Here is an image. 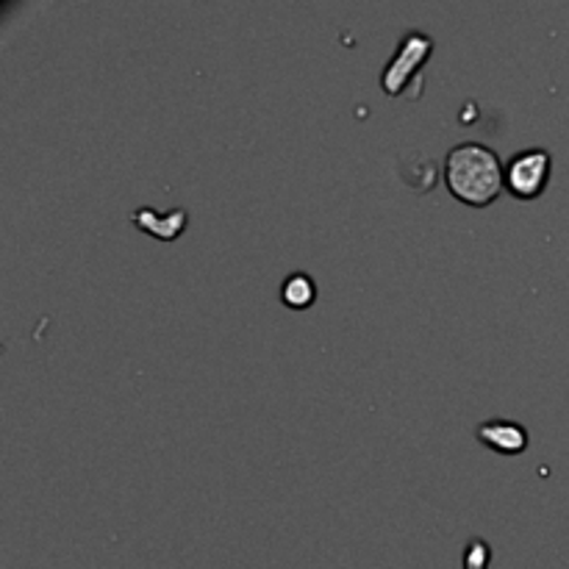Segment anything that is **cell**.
Wrapping results in <instances>:
<instances>
[{
    "instance_id": "6da1fadb",
    "label": "cell",
    "mask_w": 569,
    "mask_h": 569,
    "mask_svg": "<svg viewBox=\"0 0 569 569\" xmlns=\"http://www.w3.org/2000/svg\"><path fill=\"white\" fill-rule=\"evenodd\" d=\"M445 183L467 206H489L506 189V164L483 142H459L445 156Z\"/></svg>"
},
{
    "instance_id": "7a4b0ae2",
    "label": "cell",
    "mask_w": 569,
    "mask_h": 569,
    "mask_svg": "<svg viewBox=\"0 0 569 569\" xmlns=\"http://www.w3.org/2000/svg\"><path fill=\"white\" fill-rule=\"evenodd\" d=\"M431 53H433V39L428 37L426 31H417V28L406 31L403 37H400L398 50H395V56L387 61V67H383L381 72L383 92L387 94L406 92V87H409V83L420 76L422 67L428 64Z\"/></svg>"
},
{
    "instance_id": "3957f363",
    "label": "cell",
    "mask_w": 569,
    "mask_h": 569,
    "mask_svg": "<svg viewBox=\"0 0 569 569\" xmlns=\"http://www.w3.org/2000/svg\"><path fill=\"white\" fill-rule=\"evenodd\" d=\"M553 156L548 148H528L506 161V189L520 200H533L548 189Z\"/></svg>"
},
{
    "instance_id": "277c9868",
    "label": "cell",
    "mask_w": 569,
    "mask_h": 569,
    "mask_svg": "<svg viewBox=\"0 0 569 569\" xmlns=\"http://www.w3.org/2000/svg\"><path fill=\"white\" fill-rule=\"evenodd\" d=\"M478 442L487 445L489 450H498L503 456H520L528 448V431L515 420H483L476 428Z\"/></svg>"
},
{
    "instance_id": "5b68a950",
    "label": "cell",
    "mask_w": 569,
    "mask_h": 569,
    "mask_svg": "<svg viewBox=\"0 0 569 569\" xmlns=\"http://www.w3.org/2000/svg\"><path fill=\"white\" fill-rule=\"evenodd\" d=\"M131 222L137 228H142L150 237L161 239V242H172V239L181 237L189 226V211L187 209H172L167 214L150 209V206H139L137 211H131Z\"/></svg>"
},
{
    "instance_id": "8992f818",
    "label": "cell",
    "mask_w": 569,
    "mask_h": 569,
    "mask_svg": "<svg viewBox=\"0 0 569 569\" xmlns=\"http://www.w3.org/2000/svg\"><path fill=\"white\" fill-rule=\"evenodd\" d=\"M281 300L289 309H309L317 300V281L309 272H292L281 283Z\"/></svg>"
},
{
    "instance_id": "52a82bcc",
    "label": "cell",
    "mask_w": 569,
    "mask_h": 569,
    "mask_svg": "<svg viewBox=\"0 0 569 569\" xmlns=\"http://www.w3.org/2000/svg\"><path fill=\"white\" fill-rule=\"evenodd\" d=\"M492 565V545L481 537H472L465 548V569H489Z\"/></svg>"
}]
</instances>
